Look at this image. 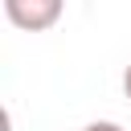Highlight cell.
Wrapping results in <instances>:
<instances>
[{"label":"cell","mask_w":131,"mask_h":131,"mask_svg":"<svg viewBox=\"0 0 131 131\" xmlns=\"http://www.w3.org/2000/svg\"><path fill=\"white\" fill-rule=\"evenodd\" d=\"M66 0H4V16L8 25L25 29V33H45L61 20Z\"/></svg>","instance_id":"obj_1"},{"label":"cell","mask_w":131,"mask_h":131,"mask_svg":"<svg viewBox=\"0 0 131 131\" xmlns=\"http://www.w3.org/2000/svg\"><path fill=\"white\" fill-rule=\"evenodd\" d=\"M82 131H123V127H119L115 119H94V123H86Z\"/></svg>","instance_id":"obj_2"},{"label":"cell","mask_w":131,"mask_h":131,"mask_svg":"<svg viewBox=\"0 0 131 131\" xmlns=\"http://www.w3.org/2000/svg\"><path fill=\"white\" fill-rule=\"evenodd\" d=\"M123 94H127V102H131V61H127V70H123Z\"/></svg>","instance_id":"obj_3"}]
</instances>
